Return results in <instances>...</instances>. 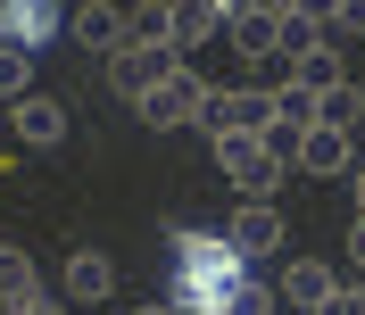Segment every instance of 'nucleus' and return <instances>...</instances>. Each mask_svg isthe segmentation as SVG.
<instances>
[{
	"instance_id": "obj_1",
	"label": "nucleus",
	"mask_w": 365,
	"mask_h": 315,
	"mask_svg": "<svg viewBox=\"0 0 365 315\" xmlns=\"http://www.w3.org/2000/svg\"><path fill=\"white\" fill-rule=\"evenodd\" d=\"M250 282V257L232 232H182L175 241V315H225Z\"/></svg>"
},
{
	"instance_id": "obj_2",
	"label": "nucleus",
	"mask_w": 365,
	"mask_h": 315,
	"mask_svg": "<svg viewBox=\"0 0 365 315\" xmlns=\"http://www.w3.org/2000/svg\"><path fill=\"white\" fill-rule=\"evenodd\" d=\"M175 75H182V58H175V50H141V42H125V50H108V83L116 91H125V100H133V108H141V100H150V91H158V83H175Z\"/></svg>"
},
{
	"instance_id": "obj_3",
	"label": "nucleus",
	"mask_w": 365,
	"mask_h": 315,
	"mask_svg": "<svg viewBox=\"0 0 365 315\" xmlns=\"http://www.w3.org/2000/svg\"><path fill=\"white\" fill-rule=\"evenodd\" d=\"M216 166H225V182H241V207H250V200H266L274 182H282V166L266 158V141H257V133L216 141Z\"/></svg>"
},
{
	"instance_id": "obj_4",
	"label": "nucleus",
	"mask_w": 365,
	"mask_h": 315,
	"mask_svg": "<svg viewBox=\"0 0 365 315\" xmlns=\"http://www.w3.org/2000/svg\"><path fill=\"white\" fill-rule=\"evenodd\" d=\"M225 33V0H166V50H200V42H216Z\"/></svg>"
},
{
	"instance_id": "obj_5",
	"label": "nucleus",
	"mask_w": 365,
	"mask_h": 315,
	"mask_svg": "<svg viewBox=\"0 0 365 315\" xmlns=\"http://www.w3.org/2000/svg\"><path fill=\"white\" fill-rule=\"evenodd\" d=\"M50 33H58V9L50 0H0V50H25L34 58Z\"/></svg>"
},
{
	"instance_id": "obj_6",
	"label": "nucleus",
	"mask_w": 365,
	"mask_h": 315,
	"mask_svg": "<svg viewBox=\"0 0 365 315\" xmlns=\"http://www.w3.org/2000/svg\"><path fill=\"white\" fill-rule=\"evenodd\" d=\"M200 100H207V83H200L191 67H182L175 83H158L150 100H141V125H158V133H175V125H191V116H200Z\"/></svg>"
},
{
	"instance_id": "obj_7",
	"label": "nucleus",
	"mask_w": 365,
	"mask_h": 315,
	"mask_svg": "<svg viewBox=\"0 0 365 315\" xmlns=\"http://www.w3.org/2000/svg\"><path fill=\"white\" fill-rule=\"evenodd\" d=\"M307 50H324V17H316V9H274V58L299 67Z\"/></svg>"
},
{
	"instance_id": "obj_8",
	"label": "nucleus",
	"mask_w": 365,
	"mask_h": 315,
	"mask_svg": "<svg viewBox=\"0 0 365 315\" xmlns=\"http://www.w3.org/2000/svg\"><path fill=\"white\" fill-rule=\"evenodd\" d=\"M225 33L241 58H274V9H250V0H225Z\"/></svg>"
},
{
	"instance_id": "obj_9",
	"label": "nucleus",
	"mask_w": 365,
	"mask_h": 315,
	"mask_svg": "<svg viewBox=\"0 0 365 315\" xmlns=\"http://www.w3.org/2000/svg\"><path fill=\"white\" fill-rule=\"evenodd\" d=\"M341 291V274L324 266V257H299L291 274H282V299H291V307H307V315H324V299Z\"/></svg>"
},
{
	"instance_id": "obj_10",
	"label": "nucleus",
	"mask_w": 365,
	"mask_h": 315,
	"mask_svg": "<svg viewBox=\"0 0 365 315\" xmlns=\"http://www.w3.org/2000/svg\"><path fill=\"white\" fill-rule=\"evenodd\" d=\"M232 249H241V257H266V249H282V216H274V200H250L241 216H232Z\"/></svg>"
},
{
	"instance_id": "obj_11",
	"label": "nucleus",
	"mask_w": 365,
	"mask_h": 315,
	"mask_svg": "<svg viewBox=\"0 0 365 315\" xmlns=\"http://www.w3.org/2000/svg\"><path fill=\"white\" fill-rule=\"evenodd\" d=\"M42 299V274H34V257L25 249H0V315H17Z\"/></svg>"
},
{
	"instance_id": "obj_12",
	"label": "nucleus",
	"mask_w": 365,
	"mask_h": 315,
	"mask_svg": "<svg viewBox=\"0 0 365 315\" xmlns=\"http://www.w3.org/2000/svg\"><path fill=\"white\" fill-rule=\"evenodd\" d=\"M58 133H67V108L58 100H17V141H34V150H58Z\"/></svg>"
},
{
	"instance_id": "obj_13",
	"label": "nucleus",
	"mask_w": 365,
	"mask_h": 315,
	"mask_svg": "<svg viewBox=\"0 0 365 315\" xmlns=\"http://www.w3.org/2000/svg\"><path fill=\"white\" fill-rule=\"evenodd\" d=\"M108 291H116V266L100 257V249H75V257H67V299L91 307V299H108Z\"/></svg>"
},
{
	"instance_id": "obj_14",
	"label": "nucleus",
	"mask_w": 365,
	"mask_h": 315,
	"mask_svg": "<svg viewBox=\"0 0 365 315\" xmlns=\"http://www.w3.org/2000/svg\"><path fill=\"white\" fill-rule=\"evenodd\" d=\"M67 25H75V42H91V50H125V17H116L108 0H83Z\"/></svg>"
},
{
	"instance_id": "obj_15",
	"label": "nucleus",
	"mask_w": 365,
	"mask_h": 315,
	"mask_svg": "<svg viewBox=\"0 0 365 315\" xmlns=\"http://www.w3.org/2000/svg\"><path fill=\"white\" fill-rule=\"evenodd\" d=\"M316 125H324V133H357V125H365V91H357V83L316 91Z\"/></svg>"
},
{
	"instance_id": "obj_16",
	"label": "nucleus",
	"mask_w": 365,
	"mask_h": 315,
	"mask_svg": "<svg viewBox=\"0 0 365 315\" xmlns=\"http://www.w3.org/2000/svg\"><path fill=\"white\" fill-rule=\"evenodd\" d=\"M299 166H307V175H349V133H324V125H307V141H299Z\"/></svg>"
},
{
	"instance_id": "obj_17",
	"label": "nucleus",
	"mask_w": 365,
	"mask_h": 315,
	"mask_svg": "<svg viewBox=\"0 0 365 315\" xmlns=\"http://www.w3.org/2000/svg\"><path fill=\"white\" fill-rule=\"evenodd\" d=\"M266 100H274V125H291V133H307V125H316V91H307V83H291V75H282Z\"/></svg>"
},
{
	"instance_id": "obj_18",
	"label": "nucleus",
	"mask_w": 365,
	"mask_h": 315,
	"mask_svg": "<svg viewBox=\"0 0 365 315\" xmlns=\"http://www.w3.org/2000/svg\"><path fill=\"white\" fill-rule=\"evenodd\" d=\"M291 83H307V91H332V83H349V75H341V50H332V42H324V50H307V58L291 67Z\"/></svg>"
},
{
	"instance_id": "obj_19",
	"label": "nucleus",
	"mask_w": 365,
	"mask_h": 315,
	"mask_svg": "<svg viewBox=\"0 0 365 315\" xmlns=\"http://www.w3.org/2000/svg\"><path fill=\"white\" fill-rule=\"evenodd\" d=\"M125 42H141V50H158V42H166V0H141V9H125Z\"/></svg>"
},
{
	"instance_id": "obj_20",
	"label": "nucleus",
	"mask_w": 365,
	"mask_h": 315,
	"mask_svg": "<svg viewBox=\"0 0 365 315\" xmlns=\"http://www.w3.org/2000/svg\"><path fill=\"white\" fill-rule=\"evenodd\" d=\"M0 100H34V58L25 50H0Z\"/></svg>"
},
{
	"instance_id": "obj_21",
	"label": "nucleus",
	"mask_w": 365,
	"mask_h": 315,
	"mask_svg": "<svg viewBox=\"0 0 365 315\" xmlns=\"http://www.w3.org/2000/svg\"><path fill=\"white\" fill-rule=\"evenodd\" d=\"M324 33H365V0H332L324 9Z\"/></svg>"
},
{
	"instance_id": "obj_22",
	"label": "nucleus",
	"mask_w": 365,
	"mask_h": 315,
	"mask_svg": "<svg viewBox=\"0 0 365 315\" xmlns=\"http://www.w3.org/2000/svg\"><path fill=\"white\" fill-rule=\"evenodd\" d=\"M225 315H274V291H266V282H241V299H232Z\"/></svg>"
},
{
	"instance_id": "obj_23",
	"label": "nucleus",
	"mask_w": 365,
	"mask_h": 315,
	"mask_svg": "<svg viewBox=\"0 0 365 315\" xmlns=\"http://www.w3.org/2000/svg\"><path fill=\"white\" fill-rule=\"evenodd\" d=\"M324 315H365V282H357V291H332V299H324Z\"/></svg>"
},
{
	"instance_id": "obj_24",
	"label": "nucleus",
	"mask_w": 365,
	"mask_h": 315,
	"mask_svg": "<svg viewBox=\"0 0 365 315\" xmlns=\"http://www.w3.org/2000/svg\"><path fill=\"white\" fill-rule=\"evenodd\" d=\"M349 257H357V266H365V216H357V232H349Z\"/></svg>"
},
{
	"instance_id": "obj_25",
	"label": "nucleus",
	"mask_w": 365,
	"mask_h": 315,
	"mask_svg": "<svg viewBox=\"0 0 365 315\" xmlns=\"http://www.w3.org/2000/svg\"><path fill=\"white\" fill-rule=\"evenodd\" d=\"M349 191H357V216H365V166H349Z\"/></svg>"
},
{
	"instance_id": "obj_26",
	"label": "nucleus",
	"mask_w": 365,
	"mask_h": 315,
	"mask_svg": "<svg viewBox=\"0 0 365 315\" xmlns=\"http://www.w3.org/2000/svg\"><path fill=\"white\" fill-rule=\"evenodd\" d=\"M17 315H58V307H50V299H34V307H17Z\"/></svg>"
},
{
	"instance_id": "obj_27",
	"label": "nucleus",
	"mask_w": 365,
	"mask_h": 315,
	"mask_svg": "<svg viewBox=\"0 0 365 315\" xmlns=\"http://www.w3.org/2000/svg\"><path fill=\"white\" fill-rule=\"evenodd\" d=\"M133 315H175V307H133Z\"/></svg>"
}]
</instances>
